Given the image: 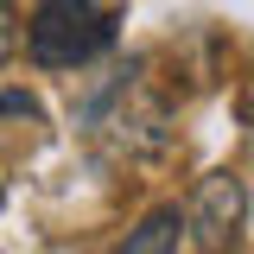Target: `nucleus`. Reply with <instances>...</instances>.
I'll use <instances>...</instances> for the list:
<instances>
[{
    "instance_id": "obj_1",
    "label": "nucleus",
    "mask_w": 254,
    "mask_h": 254,
    "mask_svg": "<svg viewBox=\"0 0 254 254\" xmlns=\"http://www.w3.org/2000/svg\"><path fill=\"white\" fill-rule=\"evenodd\" d=\"M115 45V13L102 0H38L26 19V51L45 70H83Z\"/></svg>"
},
{
    "instance_id": "obj_4",
    "label": "nucleus",
    "mask_w": 254,
    "mask_h": 254,
    "mask_svg": "<svg viewBox=\"0 0 254 254\" xmlns=\"http://www.w3.org/2000/svg\"><path fill=\"white\" fill-rule=\"evenodd\" d=\"M13 51H19V6H13V0H0V70H6Z\"/></svg>"
},
{
    "instance_id": "obj_2",
    "label": "nucleus",
    "mask_w": 254,
    "mask_h": 254,
    "mask_svg": "<svg viewBox=\"0 0 254 254\" xmlns=\"http://www.w3.org/2000/svg\"><path fill=\"white\" fill-rule=\"evenodd\" d=\"M242 216H248V190H242V178H235V172H210L203 185L190 190L185 242H190V248H235Z\"/></svg>"
},
{
    "instance_id": "obj_3",
    "label": "nucleus",
    "mask_w": 254,
    "mask_h": 254,
    "mask_svg": "<svg viewBox=\"0 0 254 254\" xmlns=\"http://www.w3.org/2000/svg\"><path fill=\"white\" fill-rule=\"evenodd\" d=\"M121 248H127V254H165V248H185V210H172V203H165V210H153V216L140 222Z\"/></svg>"
},
{
    "instance_id": "obj_5",
    "label": "nucleus",
    "mask_w": 254,
    "mask_h": 254,
    "mask_svg": "<svg viewBox=\"0 0 254 254\" xmlns=\"http://www.w3.org/2000/svg\"><path fill=\"white\" fill-rule=\"evenodd\" d=\"M0 115H26V121H32V115H38V102H32L26 89H6V95H0Z\"/></svg>"
}]
</instances>
